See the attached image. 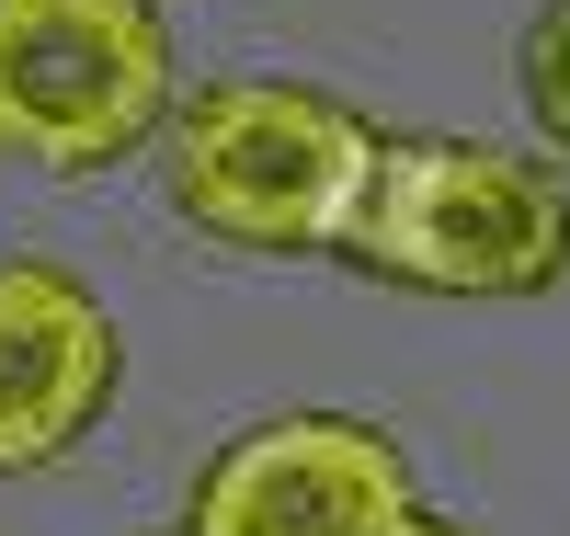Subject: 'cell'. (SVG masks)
<instances>
[{"label": "cell", "mask_w": 570, "mask_h": 536, "mask_svg": "<svg viewBox=\"0 0 570 536\" xmlns=\"http://www.w3.org/2000/svg\"><path fill=\"white\" fill-rule=\"evenodd\" d=\"M343 263L411 298H537L570 274V172L480 137H376Z\"/></svg>", "instance_id": "6da1fadb"}, {"label": "cell", "mask_w": 570, "mask_h": 536, "mask_svg": "<svg viewBox=\"0 0 570 536\" xmlns=\"http://www.w3.org/2000/svg\"><path fill=\"white\" fill-rule=\"evenodd\" d=\"M376 126L308 80H206L171 115V206L228 252H343Z\"/></svg>", "instance_id": "7a4b0ae2"}, {"label": "cell", "mask_w": 570, "mask_h": 536, "mask_svg": "<svg viewBox=\"0 0 570 536\" xmlns=\"http://www.w3.org/2000/svg\"><path fill=\"white\" fill-rule=\"evenodd\" d=\"M171 115L160 0H0V149L35 172H115Z\"/></svg>", "instance_id": "3957f363"}, {"label": "cell", "mask_w": 570, "mask_h": 536, "mask_svg": "<svg viewBox=\"0 0 570 536\" xmlns=\"http://www.w3.org/2000/svg\"><path fill=\"white\" fill-rule=\"evenodd\" d=\"M411 503V457L354 411H274L195 468V536H400Z\"/></svg>", "instance_id": "277c9868"}, {"label": "cell", "mask_w": 570, "mask_h": 536, "mask_svg": "<svg viewBox=\"0 0 570 536\" xmlns=\"http://www.w3.org/2000/svg\"><path fill=\"white\" fill-rule=\"evenodd\" d=\"M115 320L58 263H0V479L58 468L115 400Z\"/></svg>", "instance_id": "5b68a950"}, {"label": "cell", "mask_w": 570, "mask_h": 536, "mask_svg": "<svg viewBox=\"0 0 570 536\" xmlns=\"http://www.w3.org/2000/svg\"><path fill=\"white\" fill-rule=\"evenodd\" d=\"M513 80H525V115H537V137L570 160V0H548V12L525 23V46H513Z\"/></svg>", "instance_id": "8992f818"}, {"label": "cell", "mask_w": 570, "mask_h": 536, "mask_svg": "<svg viewBox=\"0 0 570 536\" xmlns=\"http://www.w3.org/2000/svg\"><path fill=\"white\" fill-rule=\"evenodd\" d=\"M400 536H468V525H434V514H411V525H400Z\"/></svg>", "instance_id": "52a82bcc"}, {"label": "cell", "mask_w": 570, "mask_h": 536, "mask_svg": "<svg viewBox=\"0 0 570 536\" xmlns=\"http://www.w3.org/2000/svg\"><path fill=\"white\" fill-rule=\"evenodd\" d=\"M160 536H195V525H160Z\"/></svg>", "instance_id": "ba28073f"}]
</instances>
